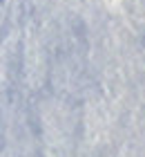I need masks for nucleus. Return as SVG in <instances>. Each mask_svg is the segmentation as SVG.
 Masks as SVG:
<instances>
[]
</instances>
